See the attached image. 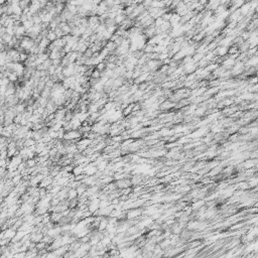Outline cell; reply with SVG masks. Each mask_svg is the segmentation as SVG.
Wrapping results in <instances>:
<instances>
[{"instance_id":"6da1fadb","label":"cell","mask_w":258,"mask_h":258,"mask_svg":"<svg viewBox=\"0 0 258 258\" xmlns=\"http://www.w3.org/2000/svg\"><path fill=\"white\" fill-rule=\"evenodd\" d=\"M81 135H82L81 132H78L77 130H71V131H69V132L64 133V138L67 140H73L76 138H80Z\"/></svg>"},{"instance_id":"7a4b0ae2","label":"cell","mask_w":258,"mask_h":258,"mask_svg":"<svg viewBox=\"0 0 258 258\" xmlns=\"http://www.w3.org/2000/svg\"><path fill=\"white\" fill-rule=\"evenodd\" d=\"M78 196V194H77V191L75 190H69V192H68V198L70 200H74V199H76V197H77Z\"/></svg>"},{"instance_id":"3957f363","label":"cell","mask_w":258,"mask_h":258,"mask_svg":"<svg viewBox=\"0 0 258 258\" xmlns=\"http://www.w3.org/2000/svg\"><path fill=\"white\" fill-rule=\"evenodd\" d=\"M105 69H106V64H104V63H100V64H97L96 70H97V71H99L100 73L103 72V71H105Z\"/></svg>"},{"instance_id":"277c9868","label":"cell","mask_w":258,"mask_h":258,"mask_svg":"<svg viewBox=\"0 0 258 258\" xmlns=\"http://www.w3.org/2000/svg\"><path fill=\"white\" fill-rule=\"evenodd\" d=\"M26 164H27V166L32 168V166H33L35 164V161L34 159H28V161L26 162Z\"/></svg>"}]
</instances>
